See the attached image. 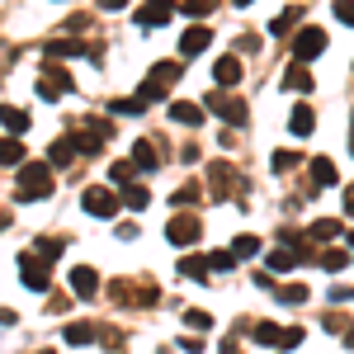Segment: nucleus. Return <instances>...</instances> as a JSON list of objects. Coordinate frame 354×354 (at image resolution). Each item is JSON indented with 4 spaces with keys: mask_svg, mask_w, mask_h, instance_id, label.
Segmentation results:
<instances>
[{
    "mask_svg": "<svg viewBox=\"0 0 354 354\" xmlns=\"http://www.w3.org/2000/svg\"><path fill=\"white\" fill-rule=\"evenodd\" d=\"M53 165L48 161H28L24 170H19V198H24V203H33V198H48V194H53Z\"/></svg>",
    "mask_w": 354,
    "mask_h": 354,
    "instance_id": "obj_1",
    "label": "nucleus"
},
{
    "mask_svg": "<svg viewBox=\"0 0 354 354\" xmlns=\"http://www.w3.org/2000/svg\"><path fill=\"white\" fill-rule=\"evenodd\" d=\"M180 76H185V66H180V62H156V66L147 71V81H142V90H137V95L156 104V100H165V95H170V85L180 81Z\"/></svg>",
    "mask_w": 354,
    "mask_h": 354,
    "instance_id": "obj_2",
    "label": "nucleus"
},
{
    "mask_svg": "<svg viewBox=\"0 0 354 354\" xmlns=\"http://www.w3.org/2000/svg\"><path fill=\"white\" fill-rule=\"evenodd\" d=\"M81 208L90 213V218H113L123 203H118V194H113V185H90V189L81 194Z\"/></svg>",
    "mask_w": 354,
    "mask_h": 354,
    "instance_id": "obj_3",
    "label": "nucleus"
},
{
    "mask_svg": "<svg viewBox=\"0 0 354 354\" xmlns=\"http://www.w3.org/2000/svg\"><path fill=\"white\" fill-rule=\"evenodd\" d=\"M71 85L76 81H71L57 62H43V66H38V100H57V95H66Z\"/></svg>",
    "mask_w": 354,
    "mask_h": 354,
    "instance_id": "obj_4",
    "label": "nucleus"
},
{
    "mask_svg": "<svg viewBox=\"0 0 354 354\" xmlns=\"http://www.w3.org/2000/svg\"><path fill=\"white\" fill-rule=\"evenodd\" d=\"M203 109H208V113H218L222 123H232V128H241L245 118H250V113H245V104L236 100V95H227V90H218V95H208V104H203Z\"/></svg>",
    "mask_w": 354,
    "mask_h": 354,
    "instance_id": "obj_5",
    "label": "nucleus"
},
{
    "mask_svg": "<svg viewBox=\"0 0 354 354\" xmlns=\"http://www.w3.org/2000/svg\"><path fill=\"white\" fill-rule=\"evenodd\" d=\"M203 236V222L194 218V213H175V218L165 222V241L170 245H194Z\"/></svg>",
    "mask_w": 354,
    "mask_h": 354,
    "instance_id": "obj_6",
    "label": "nucleus"
},
{
    "mask_svg": "<svg viewBox=\"0 0 354 354\" xmlns=\"http://www.w3.org/2000/svg\"><path fill=\"white\" fill-rule=\"evenodd\" d=\"M322 53H326V33L307 24L298 38H293V57H298V62H312V57H322Z\"/></svg>",
    "mask_w": 354,
    "mask_h": 354,
    "instance_id": "obj_7",
    "label": "nucleus"
},
{
    "mask_svg": "<svg viewBox=\"0 0 354 354\" xmlns=\"http://www.w3.org/2000/svg\"><path fill=\"white\" fill-rule=\"evenodd\" d=\"M208 175H213V180H208V185H213V198H232V194L241 189L236 170H232L227 161H213V165H208Z\"/></svg>",
    "mask_w": 354,
    "mask_h": 354,
    "instance_id": "obj_8",
    "label": "nucleus"
},
{
    "mask_svg": "<svg viewBox=\"0 0 354 354\" xmlns=\"http://www.w3.org/2000/svg\"><path fill=\"white\" fill-rule=\"evenodd\" d=\"M170 15H175V5H170V0H147V5H137V24H142V28L170 24Z\"/></svg>",
    "mask_w": 354,
    "mask_h": 354,
    "instance_id": "obj_9",
    "label": "nucleus"
},
{
    "mask_svg": "<svg viewBox=\"0 0 354 354\" xmlns=\"http://www.w3.org/2000/svg\"><path fill=\"white\" fill-rule=\"evenodd\" d=\"M302 260H307V250L279 245V250H270V255H265V270H270V274H288V270H298Z\"/></svg>",
    "mask_w": 354,
    "mask_h": 354,
    "instance_id": "obj_10",
    "label": "nucleus"
},
{
    "mask_svg": "<svg viewBox=\"0 0 354 354\" xmlns=\"http://www.w3.org/2000/svg\"><path fill=\"white\" fill-rule=\"evenodd\" d=\"M19 279H24L28 293H48V270L33 260V250H28V255H19Z\"/></svg>",
    "mask_w": 354,
    "mask_h": 354,
    "instance_id": "obj_11",
    "label": "nucleus"
},
{
    "mask_svg": "<svg viewBox=\"0 0 354 354\" xmlns=\"http://www.w3.org/2000/svg\"><path fill=\"white\" fill-rule=\"evenodd\" d=\"M104 137H113V123L109 118H90V123L81 128V142H76V147H81V151H100Z\"/></svg>",
    "mask_w": 354,
    "mask_h": 354,
    "instance_id": "obj_12",
    "label": "nucleus"
},
{
    "mask_svg": "<svg viewBox=\"0 0 354 354\" xmlns=\"http://www.w3.org/2000/svg\"><path fill=\"white\" fill-rule=\"evenodd\" d=\"M208 43H213V33H208L203 24H189L185 33H180V57H198Z\"/></svg>",
    "mask_w": 354,
    "mask_h": 354,
    "instance_id": "obj_13",
    "label": "nucleus"
},
{
    "mask_svg": "<svg viewBox=\"0 0 354 354\" xmlns=\"http://www.w3.org/2000/svg\"><path fill=\"white\" fill-rule=\"evenodd\" d=\"M71 293H76V298H95V293H100V274L90 270V265H76V270H71Z\"/></svg>",
    "mask_w": 354,
    "mask_h": 354,
    "instance_id": "obj_14",
    "label": "nucleus"
},
{
    "mask_svg": "<svg viewBox=\"0 0 354 354\" xmlns=\"http://www.w3.org/2000/svg\"><path fill=\"white\" fill-rule=\"evenodd\" d=\"M62 340H66V345H95L100 330H95V322H71V326L62 330Z\"/></svg>",
    "mask_w": 354,
    "mask_h": 354,
    "instance_id": "obj_15",
    "label": "nucleus"
},
{
    "mask_svg": "<svg viewBox=\"0 0 354 354\" xmlns=\"http://www.w3.org/2000/svg\"><path fill=\"white\" fill-rule=\"evenodd\" d=\"M133 165L142 170V175H151V170L161 165V151H156L151 142H137V147H133Z\"/></svg>",
    "mask_w": 354,
    "mask_h": 354,
    "instance_id": "obj_16",
    "label": "nucleus"
},
{
    "mask_svg": "<svg viewBox=\"0 0 354 354\" xmlns=\"http://www.w3.org/2000/svg\"><path fill=\"white\" fill-rule=\"evenodd\" d=\"M213 76H218V85H236L241 81V62L236 57H222V62H213Z\"/></svg>",
    "mask_w": 354,
    "mask_h": 354,
    "instance_id": "obj_17",
    "label": "nucleus"
},
{
    "mask_svg": "<svg viewBox=\"0 0 354 354\" xmlns=\"http://www.w3.org/2000/svg\"><path fill=\"white\" fill-rule=\"evenodd\" d=\"M71 161H76V142L71 137H57L53 151H48V165H71Z\"/></svg>",
    "mask_w": 354,
    "mask_h": 354,
    "instance_id": "obj_18",
    "label": "nucleus"
},
{
    "mask_svg": "<svg viewBox=\"0 0 354 354\" xmlns=\"http://www.w3.org/2000/svg\"><path fill=\"white\" fill-rule=\"evenodd\" d=\"M118 203H123V208H147V203H151V189H147V185H123Z\"/></svg>",
    "mask_w": 354,
    "mask_h": 354,
    "instance_id": "obj_19",
    "label": "nucleus"
},
{
    "mask_svg": "<svg viewBox=\"0 0 354 354\" xmlns=\"http://www.w3.org/2000/svg\"><path fill=\"white\" fill-rule=\"evenodd\" d=\"M137 175H142V170H137L133 161H113V165H109V185H113V189H123V185H133Z\"/></svg>",
    "mask_w": 354,
    "mask_h": 354,
    "instance_id": "obj_20",
    "label": "nucleus"
},
{
    "mask_svg": "<svg viewBox=\"0 0 354 354\" xmlns=\"http://www.w3.org/2000/svg\"><path fill=\"white\" fill-rule=\"evenodd\" d=\"M250 340H260V345H279V340H283V326H279V322H255V326H250Z\"/></svg>",
    "mask_w": 354,
    "mask_h": 354,
    "instance_id": "obj_21",
    "label": "nucleus"
},
{
    "mask_svg": "<svg viewBox=\"0 0 354 354\" xmlns=\"http://www.w3.org/2000/svg\"><path fill=\"white\" fill-rule=\"evenodd\" d=\"M288 128H293V133H298V137H307V133H312V128H317V113L307 109V104H298V109L288 113Z\"/></svg>",
    "mask_w": 354,
    "mask_h": 354,
    "instance_id": "obj_22",
    "label": "nucleus"
},
{
    "mask_svg": "<svg viewBox=\"0 0 354 354\" xmlns=\"http://www.w3.org/2000/svg\"><path fill=\"white\" fill-rule=\"evenodd\" d=\"M203 104H170V118L175 123H185V128H194V123H203Z\"/></svg>",
    "mask_w": 354,
    "mask_h": 354,
    "instance_id": "obj_23",
    "label": "nucleus"
},
{
    "mask_svg": "<svg viewBox=\"0 0 354 354\" xmlns=\"http://www.w3.org/2000/svg\"><path fill=\"white\" fill-rule=\"evenodd\" d=\"M0 123H5L10 133H28V113L15 109V104H0Z\"/></svg>",
    "mask_w": 354,
    "mask_h": 354,
    "instance_id": "obj_24",
    "label": "nucleus"
},
{
    "mask_svg": "<svg viewBox=\"0 0 354 354\" xmlns=\"http://www.w3.org/2000/svg\"><path fill=\"white\" fill-rule=\"evenodd\" d=\"M312 180H317V189H330L340 175H335V165H330L326 156H317V161H312Z\"/></svg>",
    "mask_w": 354,
    "mask_h": 354,
    "instance_id": "obj_25",
    "label": "nucleus"
},
{
    "mask_svg": "<svg viewBox=\"0 0 354 354\" xmlns=\"http://www.w3.org/2000/svg\"><path fill=\"white\" fill-rule=\"evenodd\" d=\"M24 161V142L19 137H0V165H19Z\"/></svg>",
    "mask_w": 354,
    "mask_h": 354,
    "instance_id": "obj_26",
    "label": "nucleus"
},
{
    "mask_svg": "<svg viewBox=\"0 0 354 354\" xmlns=\"http://www.w3.org/2000/svg\"><path fill=\"white\" fill-rule=\"evenodd\" d=\"M283 85H288V90H302V95H307V90H312V71H307V66H288V71H283Z\"/></svg>",
    "mask_w": 354,
    "mask_h": 354,
    "instance_id": "obj_27",
    "label": "nucleus"
},
{
    "mask_svg": "<svg viewBox=\"0 0 354 354\" xmlns=\"http://www.w3.org/2000/svg\"><path fill=\"white\" fill-rule=\"evenodd\" d=\"M180 274H185V279H198V283H203V279H208V260H203V255H185V260H180Z\"/></svg>",
    "mask_w": 354,
    "mask_h": 354,
    "instance_id": "obj_28",
    "label": "nucleus"
},
{
    "mask_svg": "<svg viewBox=\"0 0 354 354\" xmlns=\"http://www.w3.org/2000/svg\"><path fill=\"white\" fill-rule=\"evenodd\" d=\"M33 255L48 265V260H57V255H62V241H57V236H38V241H33Z\"/></svg>",
    "mask_w": 354,
    "mask_h": 354,
    "instance_id": "obj_29",
    "label": "nucleus"
},
{
    "mask_svg": "<svg viewBox=\"0 0 354 354\" xmlns=\"http://www.w3.org/2000/svg\"><path fill=\"white\" fill-rule=\"evenodd\" d=\"M312 241H330V236H340V222L335 218H322V222H312V232H307Z\"/></svg>",
    "mask_w": 354,
    "mask_h": 354,
    "instance_id": "obj_30",
    "label": "nucleus"
},
{
    "mask_svg": "<svg viewBox=\"0 0 354 354\" xmlns=\"http://www.w3.org/2000/svg\"><path fill=\"white\" fill-rule=\"evenodd\" d=\"M274 298L279 302H307V283H279Z\"/></svg>",
    "mask_w": 354,
    "mask_h": 354,
    "instance_id": "obj_31",
    "label": "nucleus"
},
{
    "mask_svg": "<svg viewBox=\"0 0 354 354\" xmlns=\"http://www.w3.org/2000/svg\"><path fill=\"white\" fill-rule=\"evenodd\" d=\"M232 255H236V260H250V255H260V241L245 232V236H236V241H232Z\"/></svg>",
    "mask_w": 354,
    "mask_h": 354,
    "instance_id": "obj_32",
    "label": "nucleus"
},
{
    "mask_svg": "<svg viewBox=\"0 0 354 354\" xmlns=\"http://www.w3.org/2000/svg\"><path fill=\"white\" fill-rule=\"evenodd\" d=\"M142 109H147L142 95H133V100H109V113H128V118H133V113H142Z\"/></svg>",
    "mask_w": 354,
    "mask_h": 354,
    "instance_id": "obj_33",
    "label": "nucleus"
},
{
    "mask_svg": "<svg viewBox=\"0 0 354 354\" xmlns=\"http://www.w3.org/2000/svg\"><path fill=\"white\" fill-rule=\"evenodd\" d=\"M81 38H66V43H48V57H81Z\"/></svg>",
    "mask_w": 354,
    "mask_h": 354,
    "instance_id": "obj_34",
    "label": "nucleus"
},
{
    "mask_svg": "<svg viewBox=\"0 0 354 354\" xmlns=\"http://www.w3.org/2000/svg\"><path fill=\"white\" fill-rule=\"evenodd\" d=\"M232 265H236V255H232V250H213V255H208V270H227V274H232Z\"/></svg>",
    "mask_w": 354,
    "mask_h": 354,
    "instance_id": "obj_35",
    "label": "nucleus"
},
{
    "mask_svg": "<svg viewBox=\"0 0 354 354\" xmlns=\"http://www.w3.org/2000/svg\"><path fill=\"white\" fill-rule=\"evenodd\" d=\"M180 10H185L189 19H198V15H208V10H218V0H185Z\"/></svg>",
    "mask_w": 354,
    "mask_h": 354,
    "instance_id": "obj_36",
    "label": "nucleus"
},
{
    "mask_svg": "<svg viewBox=\"0 0 354 354\" xmlns=\"http://www.w3.org/2000/svg\"><path fill=\"white\" fill-rule=\"evenodd\" d=\"M345 265H350V255H345V250H326V255H322V270H345Z\"/></svg>",
    "mask_w": 354,
    "mask_h": 354,
    "instance_id": "obj_37",
    "label": "nucleus"
},
{
    "mask_svg": "<svg viewBox=\"0 0 354 354\" xmlns=\"http://www.w3.org/2000/svg\"><path fill=\"white\" fill-rule=\"evenodd\" d=\"M185 326H189V330H208V326H213V317L194 307V312H185Z\"/></svg>",
    "mask_w": 354,
    "mask_h": 354,
    "instance_id": "obj_38",
    "label": "nucleus"
},
{
    "mask_svg": "<svg viewBox=\"0 0 354 354\" xmlns=\"http://www.w3.org/2000/svg\"><path fill=\"white\" fill-rule=\"evenodd\" d=\"M189 203H198V185H180L175 189V208H189Z\"/></svg>",
    "mask_w": 354,
    "mask_h": 354,
    "instance_id": "obj_39",
    "label": "nucleus"
},
{
    "mask_svg": "<svg viewBox=\"0 0 354 354\" xmlns=\"http://www.w3.org/2000/svg\"><path fill=\"white\" fill-rule=\"evenodd\" d=\"M330 10H335V19H340V24H350V28H354V0H335Z\"/></svg>",
    "mask_w": 354,
    "mask_h": 354,
    "instance_id": "obj_40",
    "label": "nucleus"
},
{
    "mask_svg": "<svg viewBox=\"0 0 354 354\" xmlns=\"http://www.w3.org/2000/svg\"><path fill=\"white\" fill-rule=\"evenodd\" d=\"M298 161H302L298 151H274V161H270V165H274V170H293Z\"/></svg>",
    "mask_w": 354,
    "mask_h": 354,
    "instance_id": "obj_41",
    "label": "nucleus"
},
{
    "mask_svg": "<svg viewBox=\"0 0 354 354\" xmlns=\"http://www.w3.org/2000/svg\"><path fill=\"white\" fill-rule=\"evenodd\" d=\"M302 345V326H283V340H279V350H298Z\"/></svg>",
    "mask_w": 354,
    "mask_h": 354,
    "instance_id": "obj_42",
    "label": "nucleus"
},
{
    "mask_svg": "<svg viewBox=\"0 0 354 354\" xmlns=\"http://www.w3.org/2000/svg\"><path fill=\"white\" fill-rule=\"evenodd\" d=\"M293 19H298V10H283V15L270 24V33H288V28H293Z\"/></svg>",
    "mask_w": 354,
    "mask_h": 354,
    "instance_id": "obj_43",
    "label": "nucleus"
},
{
    "mask_svg": "<svg viewBox=\"0 0 354 354\" xmlns=\"http://www.w3.org/2000/svg\"><path fill=\"white\" fill-rule=\"evenodd\" d=\"M326 298L335 302V307H340V302H354V288H340V283H335V288H330Z\"/></svg>",
    "mask_w": 354,
    "mask_h": 354,
    "instance_id": "obj_44",
    "label": "nucleus"
},
{
    "mask_svg": "<svg viewBox=\"0 0 354 354\" xmlns=\"http://www.w3.org/2000/svg\"><path fill=\"white\" fill-rule=\"evenodd\" d=\"M180 156H185V165H194V161H198V147H194V142H185V147H180Z\"/></svg>",
    "mask_w": 354,
    "mask_h": 354,
    "instance_id": "obj_45",
    "label": "nucleus"
},
{
    "mask_svg": "<svg viewBox=\"0 0 354 354\" xmlns=\"http://www.w3.org/2000/svg\"><path fill=\"white\" fill-rule=\"evenodd\" d=\"M128 0H100V10H123Z\"/></svg>",
    "mask_w": 354,
    "mask_h": 354,
    "instance_id": "obj_46",
    "label": "nucleus"
},
{
    "mask_svg": "<svg viewBox=\"0 0 354 354\" xmlns=\"http://www.w3.org/2000/svg\"><path fill=\"white\" fill-rule=\"evenodd\" d=\"M345 345H350V350H354V322H350V326H345Z\"/></svg>",
    "mask_w": 354,
    "mask_h": 354,
    "instance_id": "obj_47",
    "label": "nucleus"
},
{
    "mask_svg": "<svg viewBox=\"0 0 354 354\" xmlns=\"http://www.w3.org/2000/svg\"><path fill=\"white\" fill-rule=\"evenodd\" d=\"M345 208H350V213H354V185H350V189H345Z\"/></svg>",
    "mask_w": 354,
    "mask_h": 354,
    "instance_id": "obj_48",
    "label": "nucleus"
},
{
    "mask_svg": "<svg viewBox=\"0 0 354 354\" xmlns=\"http://www.w3.org/2000/svg\"><path fill=\"white\" fill-rule=\"evenodd\" d=\"M0 227H10V213H0Z\"/></svg>",
    "mask_w": 354,
    "mask_h": 354,
    "instance_id": "obj_49",
    "label": "nucleus"
},
{
    "mask_svg": "<svg viewBox=\"0 0 354 354\" xmlns=\"http://www.w3.org/2000/svg\"><path fill=\"white\" fill-rule=\"evenodd\" d=\"M236 5H250V0H236Z\"/></svg>",
    "mask_w": 354,
    "mask_h": 354,
    "instance_id": "obj_50",
    "label": "nucleus"
},
{
    "mask_svg": "<svg viewBox=\"0 0 354 354\" xmlns=\"http://www.w3.org/2000/svg\"><path fill=\"white\" fill-rule=\"evenodd\" d=\"M350 151H354V137H350Z\"/></svg>",
    "mask_w": 354,
    "mask_h": 354,
    "instance_id": "obj_51",
    "label": "nucleus"
},
{
    "mask_svg": "<svg viewBox=\"0 0 354 354\" xmlns=\"http://www.w3.org/2000/svg\"><path fill=\"white\" fill-rule=\"evenodd\" d=\"M350 245H354V232H350Z\"/></svg>",
    "mask_w": 354,
    "mask_h": 354,
    "instance_id": "obj_52",
    "label": "nucleus"
},
{
    "mask_svg": "<svg viewBox=\"0 0 354 354\" xmlns=\"http://www.w3.org/2000/svg\"><path fill=\"white\" fill-rule=\"evenodd\" d=\"M43 354H53V350H43Z\"/></svg>",
    "mask_w": 354,
    "mask_h": 354,
    "instance_id": "obj_53",
    "label": "nucleus"
}]
</instances>
